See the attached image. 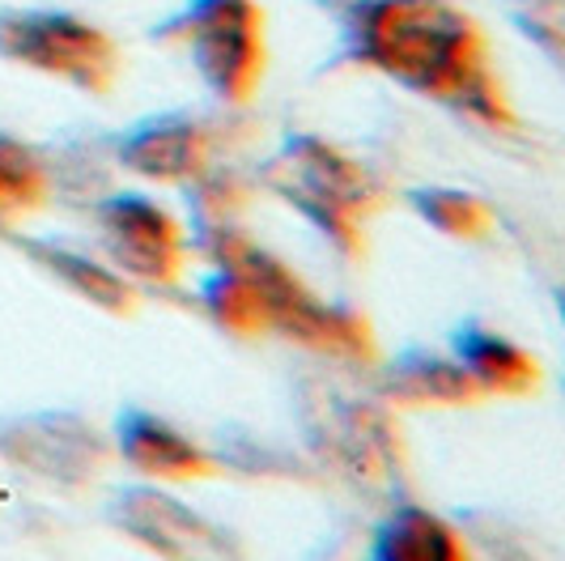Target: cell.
<instances>
[{
  "label": "cell",
  "instance_id": "12",
  "mask_svg": "<svg viewBox=\"0 0 565 561\" xmlns=\"http://www.w3.org/2000/svg\"><path fill=\"white\" fill-rule=\"evenodd\" d=\"M366 561H468V544L451 519L417 502H399L374 523Z\"/></svg>",
  "mask_w": 565,
  "mask_h": 561
},
{
  "label": "cell",
  "instance_id": "5",
  "mask_svg": "<svg viewBox=\"0 0 565 561\" xmlns=\"http://www.w3.org/2000/svg\"><path fill=\"white\" fill-rule=\"evenodd\" d=\"M0 56L85 94H111L124 73L111 34L60 9H0Z\"/></svg>",
  "mask_w": 565,
  "mask_h": 561
},
{
  "label": "cell",
  "instance_id": "7",
  "mask_svg": "<svg viewBox=\"0 0 565 561\" xmlns=\"http://www.w3.org/2000/svg\"><path fill=\"white\" fill-rule=\"evenodd\" d=\"M0 455L34 480H47L56 489H82L103 473L107 443L77 413L39 409L0 417Z\"/></svg>",
  "mask_w": 565,
  "mask_h": 561
},
{
  "label": "cell",
  "instance_id": "9",
  "mask_svg": "<svg viewBox=\"0 0 565 561\" xmlns=\"http://www.w3.org/2000/svg\"><path fill=\"white\" fill-rule=\"evenodd\" d=\"M107 519L167 561H243L234 536L153 485L119 489L107 506Z\"/></svg>",
  "mask_w": 565,
  "mask_h": 561
},
{
  "label": "cell",
  "instance_id": "13",
  "mask_svg": "<svg viewBox=\"0 0 565 561\" xmlns=\"http://www.w3.org/2000/svg\"><path fill=\"white\" fill-rule=\"evenodd\" d=\"M451 358L463 366V374L477 383L481 395H527L540 379V366L527 349L472 319L455 328Z\"/></svg>",
  "mask_w": 565,
  "mask_h": 561
},
{
  "label": "cell",
  "instance_id": "6",
  "mask_svg": "<svg viewBox=\"0 0 565 561\" xmlns=\"http://www.w3.org/2000/svg\"><path fill=\"white\" fill-rule=\"evenodd\" d=\"M158 34L188 47L200 82L222 103H252L264 77V9L255 0H192Z\"/></svg>",
  "mask_w": 565,
  "mask_h": 561
},
{
  "label": "cell",
  "instance_id": "4",
  "mask_svg": "<svg viewBox=\"0 0 565 561\" xmlns=\"http://www.w3.org/2000/svg\"><path fill=\"white\" fill-rule=\"evenodd\" d=\"M298 417L311 451L362 489H387L399 480V438L383 404L344 392L340 383H302Z\"/></svg>",
  "mask_w": 565,
  "mask_h": 561
},
{
  "label": "cell",
  "instance_id": "8",
  "mask_svg": "<svg viewBox=\"0 0 565 561\" xmlns=\"http://www.w3.org/2000/svg\"><path fill=\"white\" fill-rule=\"evenodd\" d=\"M94 218L119 277L145 280V285H174L183 277L192 243L158 200L141 192H115L98 204Z\"/></svg>",
  "mask_w": 565,
  "mask_h": 561
},
{
  "label": "cell",
  "instance_id": "19",
  "mask_svg": "<svg viewBox=\"0 0 565 561\" xmlns=\"http://www.w3.org/2000/svg\"><path fill=\"white\" fill-rule=\"evenodd\" d=\"M510 18L532 43L544 47L548 60H562V39H565V13L562 0H510Z\"/></svg>",
  "mask_w": 565,
  "mask_h": 561
},
{
  "label": "cell",
  "instance_id": "3",
  "mask_svg": "<svg viewBox=\"0 0 565 561\" xmlns=\"http://www.w3.org/2000/svg\"><path fill=\"white\" fill-rule=\"evenodd\" d=\"M259 183L289 209H298L344 255L362 247V222L383 197L362 162H353L337 145L311 133L281 140V149L259 167Z\"/></svg>",
  "mask_w": 565,
  "mask_h": 561
},
{
  "label": "cell",
  "instance_id": "10",
  "mask_svg": "<svg viewBox=\"0 0 565 561\" xmlns=\"http://www.w3.org/2000/svg\"><path fill=\"white\" fill-rule=\"evenodd\" d=\"M213 140L192 115H153L119 137V162L153 183H196Z\"/></svg>",
  "mask_w": 565,
  "mask_h": 561
},
{
  "label": "cell",
  "instance_id": "17",
  "mask_svg": "<svg viewBox=\"0 0 565 561\" xmlns=\"http://www.w3.org/2000/svg\"><path fill=\"white\" fill-rule=\"evenodd\" d=\"M43 192H47L43 162L18 140L0 137V213H22L30 204H39Z\"/></svg>",
  "mask_w": 565,
  "mask_h": 561
},
{
  "label": "cell",
  "instance_id": "15",
  "mask_svg": "<svg viewBox=\"0 0 565 561\" xmlns=\"http://www.w3.org/2000/svg\"><path fill=\"white\" fill-rule=\"evenodd\" d=\"M18 252H26L47 277H56L64 289H73L89 307L115 310V315L132 310V285H128V277H119L115 268L98 264L94 255L77 252V247H64V243H52V239H18Z\"/></svg>",
  "mask_w": 565,
  "mask_h": 561
},
{
  "label": "cell",
  "instance_id": "16",
  "mask_svg": "<svg viewBox=\"0 0 565 561\" xmlns=\"http://www.w3.org/2000/svg\"><path fill=\"white\" fill-rule=\"evenodd\" d=\"M408 204L447 239H484L493 230L489 204L472 192H459V188H422L408 197Z\"/></svg>",
  "mask_w": 565,
  "mask_h": 561
},
{
  "label": "cell",
  "instance_id": "1",
  "mask_svg": "<svg viewBox=\"0 0 565 561\" xmlns=\"http://www.w3.org/2000/svg\"><path fill=\"white\" fill-rule=\"evenodd\" d=\"M344 56L370 73L507 133L514 112L489 68L481 27L451 0H349L340 9Z\"/></svg>",
  "mask_w": 565,
  "mask_h": 561
},
{
  "label": "cell",
  "instance_id": "2",
  "mask_svg": "<svg viewBox=\"0 0 565 561\" xmlns=\"http://www.w3.org/2000/svg\"><path fill=\"white\" fill-rule=\"evenodd\" d=\"M200 247L209 252L213 264H226L252 285L268 332H281L285 340H298L315 353L340 358V362H366L370 358V328L362 315L319 298L285 260L264 252L230 222L200 225Z\"/></svg>",
  "mask_w": 565,
  "mask_h": 561
},
{
  "label": "cell",
  "instance_id": "11",
  "mask_svg": "<svg viewBox=\"0 0 565 561\" xmlns=\"http://www.w3.org/2000/svg\"><path fill=\"white\" fill-rule=\"evenodd\" d=\"M115 447L124 455L128 468H137L145 477L158 480H188L204 477L213 468L209 451L192 443L183 430H174L167 417L128 404L115 421Z\"/></svg>",
  "mask_w": 565,
  "mask_h": 561
},
{
  "label": "cell",
  "instance_id": "14",
  "mask_svg": "<svg viewBox=\"0 0 565 561\" xmlns=\"http://www.w3.org/2000/svg\"><path fill=\"white\" fill-rule=\"evenodd\" d=\"M379 388L396 404H468V400L481 395L455 358L422 349V345L396 353L392 366L383 370Z\"/></svg>",
  "mask_w": 565,
  "mask_h": 561
},
{
  "label": "cell",
  "instance_id": "18",
  "mask_svg": "<svg viewBox=\"0 0 565 561\" xmlns=\"http://www.w3.org/2000/svg\"><path fill=\"white\" fill-rule=\"evenodd\" d=\"M459 528L468 532V540H472V549H477L481 561H544L527 536L519 532L514 523H507V519L489 515V510L459 515Z\"/></svg>",
  "mask_w": 565,
  "mask_h": 561
}]
</instances>
